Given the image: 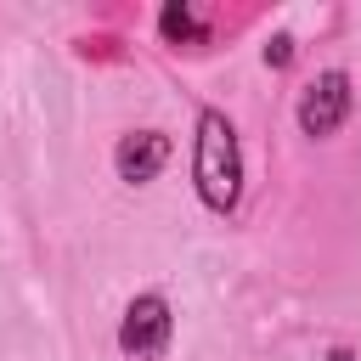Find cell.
I'll return each instance as SVG.
<instances>
[{
	"label": "cell",
	"instance_id": "obj_1",
	"mask_svg": "<svg viewBox=\"0 0 361 361\" xmlns=\"http://www.w3.org/2000/svg\"><path fill=\"white\" fill-rule=\"evenodd\" d=\"M192 175H197V197L209 209H231L237 192H243V152H237V130L226 113H203L197 118V158H192Z\"/></svg>",
	"mask_w": 361,
	"mask_h": 361
},
{
	"label": "cell",
	"instance_id": "obj_2",
	"mask_svg": "<svg viewBox=\"0 0 361 361\" xmlns=\"http://www.w3.org/2000/svg\"><path fill=\"white\" fill-rule=\"evenodd\" d=\"M344 113H350V79L333 68V73H322L305 96H299V130L305 135H333L338 124H344Z\"/></svg>",
	"mask_w": 361,
	"mask_h": 361
},
{
	"label": "cell",
	"instance_id": "obj_3",
	"mask_svg": "<svg viewBox=\"0 0 361 361\" xmlns=\"http://www.w3.org/2000/svg\"><path fill=\"white\" fill-rule=\"evenodd\" d=\"M118 344L130 355H164V344H169V305L158 293H141L124 310V322H118Z\"/></svg>",
	"mask_w": 361,
	"mask_h": 361
},
{
	"label": "cell",
	"instance_id": "obj_4",
	"mask_svg": "<svg viewBox=\"0 0 361 361\" xmlns=\"http://www.w3.org/2000/svg\"><path fill=\"white\" fill-rule=\"evenodd\" d=\"M164 158H169V141H164L158 130L124 135V141H118V152H113V164H118V180H130V186L152 180V175L164 169Z\"/></svg>",
	"mask_w": 361,
	"mask_h": 361
},
{
	"label": "cell",
	"instance_id": "obj_5",
	"mask_svg": "<svg viewBox=\"0 0 361 361\" xmlns=\"http://www.w3.org/2000/svg\"><path fill=\"white\" fill-rule=\"evenodd\" d=\"M158 28H164V39H197V34H203V28H197V17H192L186 6H164Z\"/></svg>",
	"mask_w": 361,
	"mask_h": 361
},
{
	"label": "cell",
	"instance_id": "obj_6",
	"mask_svg": "<svg viewBox=\"0 0 361 361\" xmlns=\"http://www.w3.org/2000/svg\"><path fill=\"white\" fill-rule=\"evenodd\" d=\"M288 56H293V39H288V34H276V39L265 45V62H276V68H282Z\"/></svg>",
	"mask_w": 361,
	"mask_h": 361
}]
</instances>
